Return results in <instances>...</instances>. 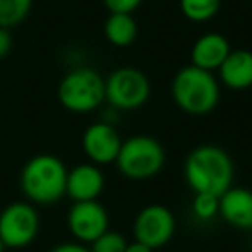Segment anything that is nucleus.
<instances>
[{
  "label": "nucleus",
  "instance_id": "nucleus-1",
  "mask_svg": "<svg viewBox=\"0 0 252 252\" xmlns=\"http://www.w3.org/2000/svg\"><path fill=\"white\" fill-rule=\"evenodd\" d=\"M185 180L195 193L223 195L233 182V162L218 145H199L189 154L183 166Z\"/></svg>",
  "mask_w": 252,
  "mask_h": 252
},
{
  "label": "nucleus",
  "instance_id": "nucleus-2",
  "mask_svg": "<svg viewBox=\"0 0 252 252\" xmlns=\"http://www.w3.org/2000/svg\"><path fill=\"white\" fill-rule=\"evenodd\" d=\"M66 180L67 169L59 158L38 154L23 166L19 185L30 202L54 204L66 195Z\"/></svg>",
  "mask_w": 252,
  "mask_h": 252
},
{
  "label": "nucleus",
  "instance_id": "nucleus-3",
  "mask_svg": "<svg viewBox=\"0 0 252 252\" xmlns=\"http://www.w3.org/2000/svg\"><path fill=\"white\" fill-rule=\"evenodd\" d=\"M175 104L190 116H206L220 102V81L213 73L195 66H185L171 81Z\"/></svg>",
  "mask_w": 252,
  "mask_h": 252
},
{
  "label": "nucleus",
  "instance_id": "nucleus-4",
  "mask_svg": "<svg viewBox=\"0 0 252 252\" xmlns=\"http://www.w3.org/2000/svg\"><path fill=\"white\" fill-rule=\"evenodd\" d=\"M57 98L69 112H92L105 102V78L92 67H76L61 80Z\"/></svg>",
  "mask_w": 252,
  "mask_h": 252
},
{
  "label": "nucleus",
  "instance_id": "nucleus-5",
  "mask_svg": "<svg viewBox=\"0 0 252 252\" xmlns=\"http://www.w3.org/2000/svg\"><path fill=\"white\" fill-rule=\"evenodd\" d=\"M166 161L161 142L149 135H135L126 138L119 149L116 164L128 180H149L162 169Z\"/></svg>",
  "mask_w": 252,
  "mask_h": 252
},
{
  "label": "nucleus",
  "instance_id": "nucleus-6",
  "mask_svg": "<svg viewBox=\"0 0 252 252\" xmlns=\"http://www.w3.org/2000/svg\"><path fill=\"white\" fill-rule=\"evenodd\" d=\"M151 97V81L137 67H118L105 78V100L116 111H135Z\"/></svg>",
  "mask_w": 252,
  "mask_h": 252
},
{
  "label": "nucleus",
  "instance_id": "nucleus-7",
  "mask_svg": "<svg viewBox=\"0 0 252 252\" xmlns=\"http://www.w3.org/2000/svg\"><path fill=\"white\" fill-rule=\"evenodd\" d=\"M40 230V216L30 202H12L0 213V240L5 249L28 247Z\"/></svg>",
  "mask_w": 252,
  "mask_h": 252
},
{
  "label": "nucleus",
  "instance_id": "nucleus-8",
  "mask_svg": "<svg viewBox=\"0 0 252 252\" xmlns=\"http://www.w3.org/2000/svg\"><path fill=\"white\" fill-rule=\"evenodd\" d=\"M176 221L173 213L162 204H149L142 207L133 223L135 240L151 247L161 249L175 235Z\"/></svg>",
  "mask_w": 252,
  "mask_h": 252
},
{
  "label": "nucleus",
  "instance_id": "nucleus-9",
  "mask_svg": "<svg viewBox=\"0 0 252 252\" xmlns=\"http://www.w3.org/2000/svg\"><path fill=\"white\" fill-rule=\"evenodd\" d=\"M67 228L80 244H92L109 230V214L98 200L74 202L67 213Z\"/></svg>",
  "mask_w": 252,
  "mask_h": 252
},
{
  "label": "nucleus",
  "instance_id": "nucleus-10",
  "mask_svg": "<svg viewBox=\"0 0 252 252\" xmlns=\"http://www.w3.org/2000/svg\"><path fill=\"white\" fill-rule=\"evenodd\" d=\"M121 137L116 128L107 121H98L90 125L81 137V147L92 164H111L116 162L121 149Z\"/></svg>",
  "mask_w": 252,
  "mask_h": 252
},
{
  "label": "nucleus",
  "instance_id": "nucleus-11",
  "mask_svg": "<svg viewBox=\"0 0 252 252\" xmlns=\"http://www.w3.org/2000/svg\"><path fill=\"white\" fill-rule=\"evenodd\" d=\"M105 185L104 173L97 164L83 162L74 166L67 171L66 180V195L73 199V202H85V200H97Z\"/></svg>",
  "mask_w": 252,
  "mask_h": 252
},
{
  "label": "nucleus",
  "instance_id": "nucleus-12",
  "mask_svg": "<svg viewBox=\"0 0 252 252\" xmlns=\"http://www.w3.org/2000/svg\"><path fill=\"white\" fill-rule=\"evenodd\" d=\"M231 52L230 42L221 33H206L199 36L190 50V64L204 71H218Z\"/></svg>",
  "mask_w": 252,
  "mask_h": 252
},
{
  "label": "nucleus",
  "instance_id": "nucleus-13",
  "mask_svg": "<svg viewBox=\"0 0 252 252\" xmlns=\"http://www.w3.org/2000/svg\"><path fill=\"white\" fill-rule=\"evenodd\" d=\"M220 216L230 226L252 230V190L230 187L220 195Z\"/></svg>",
  "mask_w": 252,
  "mask_h": 252
},
{
  "label": "nucleus",
  "instance_id": "nucleus-14",
  "mask_svg": "<svg viewBox=\"0 0 252 252\" xmlns=\"http://www.w3.org/2000/svg\"><path fill=\"white\" fill-rule=\"evenodd\" d=\"M220 80L230 90H247L252 87V52L231 50L218 69Z\"/></svg>",
  "mask_w": 252,
  "mask_h": 252
},
{
  "label": "nucleus",
  "instance_id": "nucleus-15",
  "mask_svg": "<svg viewBox=\"0 0 252 252\" xmlns=\"http://www.w3.org/2000/svg\"><path fill=\"white\" fill-rule=\"evenodd\" d=\"M104 35L111 45L119 49L130 47L138 35L137 21L131 14H121V12L111 14L104 25Z\"/></svg>",
  "mask_w": 252,
  "mask_h": 252
},
{
  "label": "nucleus",
  "instance_id": "nucleus-16",
  "mask_svg": "<svg viewBox=\"0 0 252 252\" xmlns=\"http://www.w3.org/2000/svg\"><path fill=\"white\" fill-rule=\"evenodd\" d=\"M33 0H0V28L11 30L28 18Z\"/></svg>",
  "mask_w": 252,
  "mask_h": 252
},
{
  "label": "nucleus",
  "instance_id": "nucleus-17",
  "mask_svg": "<svg viewBox=\"0 0 252 252\" xmlns=\"http://www.w3.org/2000/svg\"><path fill=\"white\" fill-rule=\"evenodd\" d=\"M221 0H180V11L189 21L206 23L218 14Z\"/></svg>",
  "mask_w": 252,
  "mask_h": 252
},
{
  "label": "nucleus",
  "instance_id": "nucleus-18",
  "mask_svg": "<svg viewBox=\"0 0 252 252\" xmlns=\"http://www.w3.org/2000/svg\"><path fill=\"white\" fill-rule=\"evenodd\" d=\"M192 213L197 220L209 221L220 216V197L211 193H195L192 200Z\"/></svg>",
  "mask_w": 252,
  "mask_h": 252
},
{
  "label": "nucleus",
  "instance_id": "nucleus-19",
  "mask_svg": "<svg viewBox=\"0 0 252 252\" xmlns=\"http://www.w3.org/2000/svg\"><path fill=\"white\" fill-rule=\"evenodd\" d=\"M90 245H92L90 247L92 252H125L128 242H126V238L119 231L107 230L97 240L92 242Z\"/></svg>",
  "mask_w": 252,
  "mask_h": 252
},
{
  "label": "nucleus",
  "instance_id": "nucleus-20",
  "mask_svg": "<svg viewBox=\"0 0 252 252\" xmlns=\"http://www.w3.org/2000/svg\"><path fill=\"white\" fill-rule=\"evenodd\" d=\"M102 2H104V5L111 14H116V12L131 14L142 4V0H102Z\"/></svg>",
  "mask_w": 252,
  "mask_h": 252
},
{
  "label": "nucleus",
  "instance_id": "nucleus-21",
  "mask_svg": "<svg viewBox=\"0 0 252 252\" xmlns=\"http://www.w3.org/2000/svg\"><path fill=\"white\" fill-rule=\"evenodd\" d=\"M12 49V35L9 30L0 28V61L5 59Z\"/></svg>",
  "mask_w": 252,
  "mask_h": 252
},
{
  "label": "nucleus",
  "instance_id": "nucleus-22",
  "mask_svg": "<svg viewBox=\"0 0 252 252\" xmlns=\"http://www.w3.org/2000/svg\"><path fill=\"white\" fill-rule=\"evenodd\" d=\"M50 252H92V251L85 244H80V242H64V244L56 245Z\"/></svg>",
  "mask_w": 252,
  "mask_h": 252
},
{
  "label": "nucleus",
  "instance_id": "nucleus-23",
  "mask_svg": "<svg viewBox=\"0 0 252 252\" xmlns=\"http://www.w3.org/2000/svg\"><path fill=\"white\" fill-rule=\"evenodd\" d=\"M125 252H154L151 247H147V245H144V244H140V242H131V244H128L126 245V249H125Z\"/></svg>",
  "mask_w": 252,
  "mask_h": 252
},
{
  "label": "nucleus",
  "instance_id": "nucleus-24",
  "mask_svg": "<svg viewBox=\"0 0 252 252\" xmlns=\"http://www.w3.org/2000/svg\"><path fill=\"white\" fill-rule=\"evenodd\" d=\"M5 251V245H4V242L0 240V252H4Z\"/></svg>",
  "mask_w": 252,
  "mask_h": 252
}]
</instances>
